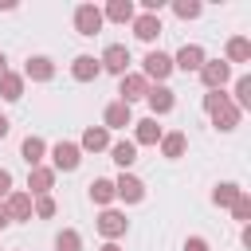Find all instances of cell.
<instances>
[{"label": "cell", "instance_id": "obj_1", "mask_svg": "<svg viewBox=\"0 0 251 251\" xmlns=\"http://www.w3.org/2000/svg\"><path fill=\"white\" fill-rule=\"evenodd\" d=\"M204 110H208V118H212V126H216L220 133H231V129L239 126V118H243L224 90H208V94H204Z\"/></svg>", "mask_w": 251, "mask_h": 251}, {"label": "cell", "instance_id": "obj_2", "mask_svg": "<svg viewBox=\"0 0 251 251\" xmlns=\"http://www.w3.org/2000/svg\"><path fill=\"white\" fill-rule=\"evenodd\" d=\"M196 75H200V82H204L208 90H224L227 78H231V67H227L224 59H204V67H200Z\"/></svg>", "mask_w": 251, "mask_h": 251}, {"label": "cell", "instance_id": "obj_3", "mask_svg": "<svg viewBox=\"0 0 251 251\" xmlns=\"http://www.w3.org/2000/svg\"><path fill=\"white\" fill-rule=\"evenodd\" d=\"M118 94H122L118 102H126V106H129V102H137V98H145V94H149V78H145V75H137V71H126V75L118 78Z\"/></svg>", "mask_w": 251, "mask_h": 251}, {"label": "cell", "instance_id": "obj_4", "mask_svg": "<svg viewBox=\"0 0 251 251\" xmlns=\"http://www.w3.org/2000/svg\"><path fill=\"white\" fill-rule=\"evenodd\" d=\"M102 8H94V4H78L75 8V31L78 35H98L102 31Z\"/></svg>", "mask_w": 251, "mask_h": 251}, {"label": "cell", "instance_id": "obj_5", "mask_svg": "<svg viewBox=\"0 0 251 251\" xmlns=\"http://www.w3.org/2000/svg\"><path fill=\"white\" fill-rule=\"evenodd\" d=\"M78 161H82V149L75 145V141H59V145H51V169L59 173H71V169H78Z\"/></svg>", "mask_w": 251, "mask_h": 251}, {"label": "cell", "instance_id": "obj_6", "mask_svg": "<svg viewBox=\"0 0 251 251\" xmlns=\"http://www.w3.org/2000/svg\"><path fill=\"white\" fill-rule=\"evenodd\" d=\"M98 63H102V71H110V75H118V78H122V75L129 71V47H126V43H110V47L102 51V59H98Z\"/></svg>", "mask_w": 251, "mask_h": 251}, {"label": "cell", "instance_id": "obj_7", "mask_svg": "<svg viewBox=\"0 0 251 251\" xmlns=\"http://www.w3.org/2000/svg\"><path fill=\"white\" fill-rule=\"evenodd\" d=\"M141 75H145V78L165 82V78L173 75V55H165V51H149V55L141 59Z\"/></svg>", "mask_w": 251, "mask_h": 251}, {"label": "cell", "instance_id": "obj_8", "mask_svg": "<svg viewBox=\"0 0 251 251\" xmlns=\"http://www.w3.org/2000/svg\"><path fill=\"white\" fill-rule=\"evenodd\" d=\"M114 196L126 200V204H137V200H145V180L133 176V173H122V176L114 180Z\"/></svg>", "mask_w": 251, "mask_h": 251}, {"label": "cell", "instance_id": "obj_9", "mask_svg": "<svg viewBox=\"0 0 251 251\" xmlns=\"http://www.w3.org/2000/svg\"><path fill=\"white\" fill-rule=\"evenodd\" d=\"M204 59H208V55H204V47H200V43H184V47L173 55V67H176V71H184V75H192V71H200V67H204Z\"/></svg>", "mask_w": 251, "mask_h": 251}, {"label": "cell", "instance_id": "obj_10", "mask_svg": "<svg viewBox=\"0 0 251 251\" xmlns=\"http://www.w3.org/2000/svg\"><path fill=\"white\" fill-rule=\"evenodd\" d=\"M27 196L35 200V196H51V188H55V169L51 165H35L31 173H27Z\"/></svg>", "mask_w": 251, "mask_h": 251}, {"label": "cell", "instance_id": "obj_11", "mask_svg": "<svg viewBox=\"0 0 251 251\" xmlns=\"http://www.w3.org/2000/svg\"><path fill=\"white\" fill-rule=\"evenodd\" d=\"M126 227H129V220H126L118 208H102V216H98V231L106 235V243H114L118 235H126Z\"/></svg>", "mask_w": 251, "mask_h": 251}, {"label": "cell", "instance_id": "obj_12", "mask_svg": "<svg viewBox=\"0 0 251 251\" xmlns=\"http://www.w3.org/2000/svg\"><path fill=\"white\" fill-rule=\"evenodd\" d=\"M51 82L55 78V63L47 59V55H31L27 63H24V82Z\"/></svg>", "mask_w": 251, "mask_h": 251}, {"label": "cell", "instance_id": "obj_13", "mask_svg": "<svg viewBox=\"0 0 251 251\" xmlns=\"http://www.w3.org/2000/svg\"><path fill=\"white\" fill-rule=\"evenodd\" d=\"M98 75H102V63L94 55H75V63H71V78L75 82H94Z\"/></svg>", "mask_w": 251, "mask_h": 251}, {"label": "cell", "instance_id": "obj_14", "mask_svg": "<svg viewBox=\"0 0 251 251\" xmlns=\"http://www.w3.org/2000/svg\"><path fill=\"white\" fill-rule=\"evenodd\" d=\"M145 102H149V110H153V118H157V114H169V110L176 106V94H173L165 82H157V86H149Z\"/></svg>", "mask_w": 251, "mask_h": 251}, {"label": "cell", "instance_id": "obj_15", "mask_svg": "<svg viewBox=\"0 0 251 251\" xmlns=\"http://www.w3.org/2000/svg\"><path fill=\"white\" fill-rule=\"evenodd\" d=\"M102 126H106V129H126V126H133L129 106H126V102H110V106L102 110Z\"/></svg>", "mask_w": 251, "mask_h": 251}, {"label": "cell", "instance_id": "obj_16", "mask_svg": "<svg viewBox=\"0 0 251 251\" xmlns=\"http://www.w3.org/2000/svg\"><path fill=\"white\" fill-rule=\"evenodd\" d=\"M78 149H86V153H102V149H110V129H106V126H86Z\"/></svg>", "mask_w": 251, "mask_h": 251}, {"label": "cell", "instance_id": "obj_17", "mask_svg": "<svg viewBox=\"0 0 251 251\" xmlns=\"http://www.w3.org/2000/svg\"><path fill=\"white\" fill-rule=\"evenodd\" d=\"M4 212H8L12 224H16V220H31V196H27V192H8V196H4Z\"/></svg>", "mask_w": 251, "mask_h": 251}, {"label": "cell", "instance_id": "obj_18", "mask_svg": "<svg viewBox=\"0 0 251 251\" xmlns=\"http://www.w3.org/2000/svg\"><path fill=\"white\" fill-rule=\"evenodd\" d=\"M133 35H137L141 43H153V39L161 35V16H149V12L133 16Z\"/></svg>", "mask_w": 251, "mask_h": 251}, {"label": "cell", "instance_id": "obj_19", "mask_svg": "<svg viewBox=\"0 0 251 251\" xmlns=\"http://www.w3.org/2000/svg\"><path fill=\"white\" fill-rule=\"evenodd\" d=\"M161 141V126H157V118H141V122H133V145H157Z\"/></svg>", "mask_w": 251, "mask_h": 251}, {"label": "cell", "instance_id": "obj_20", "mask_svg": "<svg viewBox=\"0 0 251 251\" xmlns=\"http://www.w3.org/2000/svg\"><path fill=\"white\" fill-rule=\"evenodd\" d=\"M20 153H24V161H27V169H35V165H43V153H47V141H43V137H35V133H27V137H24V145H20Z\"/></svg>", "mask_w": 251, "mask_h": 251}, {"label": "cell", "instance_id": "obj_21", "mask_svg": "<svg viewBox=\"0 0 251 251\" xmlns=\"http://www.w3.org/2000/svg\"><path fill=\"white\" fill-rule=\"evenodd\" d=\"M0 98H4V102H20V98H24V75L4 71V75H0Z\"/></svg>", "mask_w": 251, "mask_h": 251}, {"label": "cell", "instance_id": "obj_22", "mask_svg": "<svg viewBox=\"0 0 251 251\" xmlns=\"http://www.w3.org/2000/svg\"><path fill=\"white\" fill-rule=\"evenodd\" d=\"M110 161L122 165V173H126V169L137 161V145H133V141H110Z\"/></svg>", "mask_w": 251, "mask_h": 251}, {"label": "cell", "instance_id": "obj_23", "mask_svg": "<svg viewBox=\"0 0 251 251\" xmlns=\"http://www.w3.org/2000/svg\"><path fill=\"white\" fill-rule=\"evenodd\" d=\"M102 20H110V24H133V4L129 0H110L106 12H102Z\"/></svg>", "mask_w": 251, "mask_h": 251}, {"label": "cell", "instance_id": "obj_24", "mask_svg": "<svg viewBox=\"0 0 251 251\" xmlns=\"http://www.w3.org/2000/svg\"><path fill=\"white\" fill-rule=\"evenodd\" d=\"M247 59H251V39H247V35H231V39H227V59H224V63L231 67V63H247Z\"/></svg>", "mask_w": 251, "mask_h": 251}, {"label": "cell", "instance_id": "obj_25", "mask_svg": "<svg viewBox=\"0 0 251 251\" xmlns=\"http://www.w3.org/2000/svg\"><path fill=\"white\" fill-rule=\"evenodd\" d=\"M239 192H243V188H239L235 180H224V184L212 188V204H216V208H231V204L239 200Z\"/></svg>", "mask_w": 251, "mask_h": 251}, {"label": "cell", "instance_id": "obj_26", "mask_svg": "<svg viewBox=\"0 0 251 251\" xmlns=\"http://www.w3.org/2000/svg\"><path fill=\"white\" fill-rule=\"evenodd\" d=\"M90 200L94 204H102V208H110L118 196H114V180H106V176H98V180H90Z\"/></svg>", "mask_w": 251, "mask_h": 251}, {"label": "cell", "instance_id": "obj_27", "mask_svg": "<svg viewBox=\"0 0 251 251\" xmlns=\"http://www.w3.org/2000/svg\"><path fill=\"white\" fill-rule=\"evenodd\" d=\"M161 153L169 157V161H176V157H184V133H161Z\"/></svg>", "mask_w": 251, "mask_h": 251}, {"label": "cell", "instance_id": "obj_28", "mask_svg": "<svg viewBox=\"0 0 251 251\" xmlns=\"http://www.w3.org/2000/svg\"><path fill=\"white\" fill-rule=\"evenodd\" d=\"M231 102H235L239 114L251 110V75H239V78H235V98H231Z\"/></svg>", "mask_w": 251, "mask_h": 251}, {"label": "cell", "instance_id": "obj_29", "mask_svg": "<svg viewBox=\"0 0 251 251\" xmlns=\"http://www.w3.org/2000/svg\"><path fill=\"white\" fill-rule=\"evenodd\" d=\"M55 251H82V235H78L75 227H63V231L55 235Z\"/></svg>", "mask_w": 251, "mask_h": 251}, {"label": "cell", "instance_id": "obj_30", "mask_svg": "<svg viewBox=\"0 0 251 251\" xmlns=\"http://www.w3.org/2000/svg\"><path fill=\"white\" fill-rule=\"evenodd\" d=\"M31 216H35V220H51V216H55V200H51V196H35V200H31Z\"/></svg>", "mask_w": 251, "mask_h": 251}, {"label": "cell", "instance_id": "obj_31", "mask_svg": "<svg viewBox=\"0 0 251 251\" xmlns=\"http://www.w3.org/2000/svg\"><path fill=\"white\" fill-rule=\"evenodd\" d=\"M231 216H235L239 224H251V196H247V192H239V200L231 204Z\"/></svg>", "mask_w": 251, "mask_h": 251}, {"label": "cell", "instance_id": "obj_32", "mask_svg": "<svg viewBox=\"0 0 251 251\" xmlns=\"http://www.w3.org/2000/svg\"><path fill=\"white\" fill-rule=\"evenodd\" d=\"M173 12H176L180 20H196V16H200V4H196V0H176Z\"/></svg>", "mask_w": 251, "mask_h": 251}, {"label": "cell", "instance_id": "obj_33", "mask_svg": "<svg viewBox=\"0 0 251 251\" xmlns=\"http://www.w3.org/2000/svg\"><path fill=\"white\" fill-rule=\"evenodd\" d=\"M184 251H208V239L204 235H188L184 239Z\"/></svg>", "mask_w": 251, "mask_h": 251}, {"label": "cell", "instance_id": "obj_34", "mask_svg": "<svg viewBox=\"0 0 251 251\" xmlns=\"http://www.w3.org/2000/svg\"><path fill=\"white\" fill-rule=\"evenodd\" d=\"M8 192H12V173H8V169H0V200H4Z\"/></svg>", "mask_w": 251, "mask_h": 251}, {"label": "cell", "instance_id": "obj_35", "mask_svg": "<svg viewBox=\"0 0 251 251\" xmlns=\"http://www.w3.org/2000/svg\"><path fill=\"white\" fill-rule=\"evenodd\" d=\"M8 224H12V220H8V212H4V200H0V231H4Z\"/></svg>", "mask_w": 251, "mask_h": 251}, {"label": "cell", "instance_id": "obj_36", "mask_svg": "<svg viewBox=\"0 0 251 251\" xmlns=\"http://www.w3.org/2000/svg\"><path fill=\"white\" fill-rule=\"evenodd\" d=\"M8 129H12V122H8V118H4V114H0V137H4V133H8Z\"/></svg>", "mask_w": 251, "mask_h": 251}, {"label": "cell", "instance_id": "obj_37", "mask_svg": "<svg viewBox=\"0 0 251 251\" xmlns=\"http://www.w3.org/2000/svg\"><path fill=\"white\" fill-rule=\"evenodd\" d=\"M98 251H122V247H118V243H102Z\"/></svg>", "mask_w": 251, "mask_h": 251}, {"label": "cell", "instance_id": "obj_38", "mask_svg": "<svg viewBox=\"0 0 251 251\" xmlns=\"http://www.w3.org/2000/svg\"><path fill=\"white\" fill-rule=\"evenodd\" d=\"M4 71H8V59H4V51H0V75H4Z\"/></svg>", "mask_w": 251, "mask_h": 251}]
</instances>
